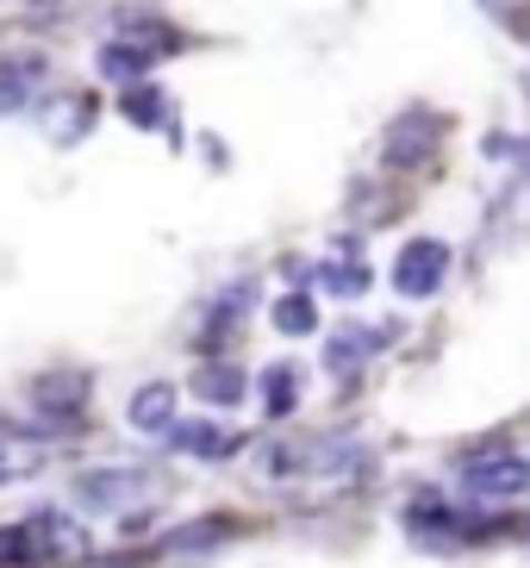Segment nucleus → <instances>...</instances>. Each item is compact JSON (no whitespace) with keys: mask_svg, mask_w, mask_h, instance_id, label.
Here are the masks:
<instances>
[{"mask_svg":"<svg viewBox=\"0 0 530 568\" xmlns=\"http://www.w3.org/2000/svg\"><path fill=\"white\" fill-rule=\"evenodd\" d=\"M0 463H7V432H0Z\"/></svg>","mask_w":530,"mask_h":568,"instance_id":"23","label":"nucleus"},{"mask_svg":"<svg viewBox=\"0 0 530 568\" xmlns=\"http://www.w3.org/2000/svg\"><path fill=\"white\" fill-rule=\"evenodd\" d=\"M375 351H381V332H363V325H337L332 344H325V375L349 382V375H356V368H363Z\"/></svg>","mask_w":530,"mask_h":568,"instance_id":"12","label":"nucleus"},{"mask_svg":"<svg viewBox=\"0 0 530 568\" xmlns=\"http://www.w3.org/2000/svg\"><path fill=\"white\" fill-rule=\"evenodd\" d=\"M119 38H132V44H144V51H156V57L182 51V32H175L169 19H156L150 7H132V13L119 19Z\"/></svg>","mask_w":530,"mask_h":568,"instance_id":"15","label":"nucleus"},{"mask_svg":"<svg viewBox=\"0 0 530 568\" xmlns=\"http://www.w3.org/2000/svg\"><path fill=\"white\" fill-rule=\"evenodd\" d=\"M444 132H449L444 113H431V106H406V113L381 132V169H425L437 156V144H444Z\"/></svg>","mask_w":530,"mask_h":568,"instance_id":"1","label":"nucleus"},{"mask_svg":"<svg viewBox=\"0 0 530 568\" xmlns=\"http://www.w3.org/2000/svg\"><path fill=\"white\" fill-rule=\"evenodd\" d=\"M44 75H50V63L38 51H7V57H0V119L26 113L32 94L44 88Z\"/></svg>","mask_w":530,"mask_h":568,"instance_id":"7","label":"nucleus"},{"mask_svg":"<svg viewBox=\"0 0 530 568\" xmlns=\"http://www.w3.org/2000/svg\"><path fill=\"white\" fill-rule=\"evenodd\" d=\"M169 444H175V450H187V456H200V463H218V456H237V450H244V437H237V432H218L213 418H175Z\"/></svg>","mask_w":530,"mask_h":568,"instance_id":"10","label":"nucleus"},{"mask_svg":"<svg viewBox=\"0 0 530 568\" xmlns=\"http://www.w3.org/2000/svg\"><path fill=\"white\" fill-rule=\"evenodd\" d=\"M144 494H150V475L132 463L75 475V506H82V513H132V500H144Z\"/></svg>","mask_w":530,"mask_h":568,"instance_id":"4","label":"nucleus"},{"mask_svg":"<svg viewBox=\"0 0 530 568\" xmlns=\"http://www.w3.org/2000/svg\"><path fill=\"white\" fill-rule=\"evenodd\" d=\"M44 125H50V138H57V144L88 138V125H94V94H63V101H57V113H50Z\"/></svg>","mask_w":530,"mask_h":568,"instance_id":"19","label":"nucleus"},{"mask_svg":"<svg viewBox=\"0 0 530 568\" xmlns=\"http://www.w3.org/2000/svg\"><path fill=\"white\" fill-rule=\"evenodd\" d=\"M88 394H94V375H88L82 363H57V368H44V375H32V382H26L32 413L38 418H57V425H82Z\"/></svg>","mask_w":530,"mask_h":568,"instance_id":"2","label":"nucleus"},{"mask_svg":"<svg viewBox=\"0 0 530 568\" xmlns=\"http://www.w3.org/2000/svg\"><path fill=\"white\" fill-rule=\"evenodd\" d=\"M462 487L475 500H524L530 494V456H481L462 468Z\"/></svg>","mask_w":530,"mask_h":568,"instance_id":"5","label":"nucleus"},{"mask_svg":"<svg viewBox=\"0 0 530 568\" xmlns=\"http://www.w3.org/2000/svg\"><path fill=\"white\" fill-rule=\"evenodd\" d=\"M187 394H194L200 406H213V413H237L244 394H249V382H244V368H237V363L213 356V363H200L194 375H187Z\"/></svg>","mask_w":530,"mask_h":568,"instance_id":"8","label":"nucleus"},{"mask_svg":"<svg viewBox=\"0 0 530 568\" xmlns=\"http://www.w3.org/2000/svg\"><path fill=\"white\" fill-rule=\"evenodd\" d=\"M481 7H487V13H493L512 38H524V44H530V7H524V0H481Z\"/></svg>","mask_w":530,"mask_h":568,"instance_id":"22","label":"nucleus"},{"mask_svg":"<svg viewBox=\"0 0 530 568\" xmlns=\"http://www.w3.org/2000/svg\"><path fill=\"white\" fill-rule=\"evenodd\" d=\"M225 537H237V518H225V513H213V518H194V525H182V531H169L163 544H156V556H206V550H218Z\"/></svg>","mask_w":530,"mask_h":568,"instance_id":"11","label":"nucleus"},{"mask_svg":"<svg viewBox=\"0 0 530 568\" xmlns=\"http://www.w3.org/2000/svg\"><path fill=\"white\" fill-rule=\"evenodd\" d=\"M299 468H306V450H299V444H268V450H263V475H268V481H287V475H299Z\"/></svg>","mask_w":530,"mask_h":568,"instance_id":"21","label":"nucleus"},{"mask_svg":"<svg viewBox=\"0 0 530 568\" xmlns=\"http://www.w3.org/2000/svg\"><path fill=\"white\" fill-rule=\"evenodd\" d=\"M119 113H125V125H137V132H163L175 106H169V94L156 82H132L119 94Z\"/></svg>","mask_w":530,"mask_h":568,"instance_id":"14","label":"nucleus"},{"mask_svg":"<svg viewBox=\"0 0 530 568\" xmlns=\"http://www.w3.org/2000/svg\"><path fill=\"white\" fill-rule=\"evenodd\" d=\"M318 294H332V301H356V294H368V268L356 263V256H332V263H318Z\"/></svg>","mask_w":530,"mask_h":568,"instance_id":"18","label":"nucleus"},{"mask_svg":"<svg viewBox=\"0 0 530 568\" xmlns=\"http://www.w3.org/2000/svg\"><path fill=\"white\" fill-rule=\"evenodd\" d=\"M26 525L38 531V550L44 556H88V531L69 513H57V506H38Z\"/></svg>","mask_w":530,"mask_h":568,"instance_id":"13","label":"nucleus"},{"mask_svg":"<svg viewBox=\"0 0 530 568\" xmlns=\"http://www.w3.org/2000/svg\"><path fill=\"white\" fill-rule=\"evenodd\" d=\"M175 413H182V387L175 382H144L125 400V425H132L137 437H169L175 432Z\"/></svg>","mask_w":530,"mask_h":568,"instance_id":"6","label":"nucleus"},{"mask_svg":"<svg viewBox=\"0 0 530 568\" xmlns=\"http://www.w3.org/2000/svg\"><path fill=\"white\" fill-rule=\"evenodd\" d=\"M268 325L282 337H313L318 332V301L306 294V287H294V294H282V301L268 306Z\"/></svg>","mask_w":530,"mask_h":568,"instance_id":"17","label":"nucleus"},{"mask_svg":"<svg viewBox=\"0 0 530 568\" xmlns=\"http://www.w3.org/2000/svg\"><path fill=\"white\" fill-rule=\"evenodd\" d=\"M387 282H394V294H406V301H431L437 287L449 282V244L444 237H412V244L394 256Z\"/></svg>","mask_w":530,"mask_h":568,"instance_id":"3","label":"nucleus"},{"mask_svg":"<svg viewBox=\"0 0 530 568\" xmlns=\"http://www.w3.org/2000/svg\"><path fill=\"white\" fill-rule=\"evenodd\" d=\"M256 394H263V413L268 418H287L299 406V363H268L263 368V382H256Z\"/></svg>","mask_w":530,"mask_h":568,"instance_id":"16","label":"nucleus"},{"mask_svg":"<svg viewBox=\"0 0 530 568\" xmlns=\"http://www.w3.org/2000/svg\"><path fill=\"white\" fill-rule=\"evenodd\" d=\"M38 531L19 518V525H0V568H32L38 562Z\"/></svg>","mask_w":530,"mask_h":568,"instance_id":"20","label":"nucleus"},{"mask_svg":"<svg viewBox=\"0 0 530 568\" xmlns=\"http://www.w3.org/2000/svg\"><path fill=\"white\" fill-rule=\"evenodd\" d=\"M94 69H100V82L132 88V82H150L156 51H144V44H132V38H106V44L94 51Z\"/></svg>","mask_w":530,"mask_h":568,"instance_id":"9","label":"nucleus"}]
</instances>
